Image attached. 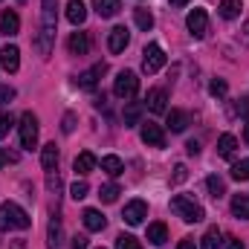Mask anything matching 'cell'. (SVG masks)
Returning <instances> with one entry per match:
<instances>
[{
    "mask_svg": "<svg viewBox=\"0 0 249 249\" xmlns=\"http://www.w3.org/2000/svg\"><path fill=\"white\" fill-rule=\"evenodd\" d=\"M102 171H107L110 177H119V174L124 171V165H122V160H119V157L107 154V157H102Z\"/></svg>",
    "mask_w": 249,
    "mask_h": 249,
    "instance_id": "484cf974",
    "label": "cell"
},
{
    "mask_svg": "<svg viewBox=\"0 0 249 249\" xmlns=\"http://www.w3.org/2000/svg\"><path fill=\"white\" fill-rule=\"evenodd\" d=\"M226 249H244V241H241V238H229Z\"/></svg>",
    "mask_w": 249,
    "mask_h": 249,
    "instance_id": "b9f144b4",
    "label": "cell"
},
{
    "mask_svg": "<svg viewBox=\"0 0 249 249\" xmlns=\"http://www.w3.org/2000/svg\"><path fill=\"white\" fill-rule=\"evenodd\" d=\"M122 217H124V223H130V226H139V223L148 217V203H145V200H130V203L124 206Z\"/></svg>",
    "mask_w": 249,
    "mask_h": 249,
    "instance_id": "9c48e42d",
    "label": "cell"
},
{
    "mask_svg": "<svg viewBox=\"0 0 249 249\" xmlns=\"http://www.w3.org/2000/svg\"><path fill=\"white\" fill-rule=\"evenodd\" d=\"M20 145L29 148V151L38 145V119H35V113H29V110L20 116Z\"/></svg>",
    "mask_w": 249,
    "mask_h": 249,
    "instance_id": "8992f818",
    "label": "cell"
},
{
    "mask_svg": "<svg viewBox=\"0 0 249 249\" xmlns=\"http://www.w3.org/2000/svg\"><path fill=\"white\" fill-rule=\"evenodd\" d=\"M41 32H38V53L47 58L53 53V41H55V23H58V0H41Z\"/></svg>",
    "mask_w": 249,
    "mask_h": 249,
    "instance_id": "6da1fadb",
    "label": "cell"
},
{
    "mask_svg": "<svg viewBox=\"0 0 249 249\" xmlns=\"http://www.w3.org/2000/svg\"><path fill=\"white\" fill-rule=\"evenodd\" d=\"M47 238H50V249H61V244H64V226H61V220H58L55 214H53V220H50Z\"/></svg>",
    "mask_w": 249,
    "mask_h": 249,
    "instance_id": "ffe728a7",
    "label": "cell"
},
{
    "mask_svg": "<svg viewBox=\"0 0 249 249\" xmlns=\"http://www.w3.org/2000/svg\"><path fill=\"white\" fill-rule=\"evenodd\" d=\"M209 90H212V96H226V81H223V78H214V81L209 84Z\"/></svg>",
    "mask_w": 249,
    "mask_h": 249,
    "instance_id": "d590c367",
    "label": "cell"
},
{
    "mask_svg": "<svg viewBox=\"0 0 249 249\" xmlns=\"http://www.w3.org/2000/svg\"><path fill=\"white\" fill-rule=\"evenodd\" d=\"M15 99V90L12 87H0V105H9Z\"/></svg>",
    "mask_w": 249,
    "mask_h": 249,
    "instance_id": "f35d334b",
    "label": "cell"
},
{
    "mask_svg": "<svg viewBox=\"0 0 249 249\" xmlns=\"http://www.w3.org/2000/svg\"><path fill=\"white\" fill-rule=\"evenodd\" d=\"M186 177H188V168L186 165H177L174 168V183H186Z\"/></svg>",
    "mask_w": 249,
    "mask_h": 249,
    "instance_id": "ab89813d",
    "label": "cell"
},
{
    "mask_svg": "<svg viewBox=\"0 0 249 249\" xmlns=\"http://www.w3.org/2000/svg\"><path fill=\"white\" fill-rule=\"evenodd\" d=\"M72 249H87V238L84 235H75L72 238Z\"/></svg>",
    "mask_w": 249,
    "mask_h": 249,
    "instance_id": "60d3db41",
    "label": "cell"
},
{
    "mask_svg": "<svg viewBox=\"0 0 249 249\" xmlns=\"http://www.w3.org/2000/svg\"><path fill=\"white\" fill-rule=\"evenodd\" d=\"M136 93H139V78H136V72L122 70V72L113 78V96L122 99V102H130Z\"/></svg>",
    "mask_w": 249,
    "mask_h": 249,
    "instance_id": "277c9868",
    "label": "cell"
},
{
    "mask_svg": "<svg viewBox=\"0 0 249 249\" xmlns=\"http://www.w3.org/2000/svg\"><path fill=\"white\" fill-rule=\"evenodd\" d=\"M0 32H3V35H18V32H20V18H18L12 9L3 12V18H0Z\"/></svg>",
    "mask_w": 249,
    "mask_h": 249,
    "instance_id": "d6986e66",
    "label": "cell"
},
{
    "mask_svg": "<svg viewBox=\"0 0 249 249\" xmlns=\"http://www.w3.org/2000/svg\"><path fill=\"white\" fill-rule=\"evenodd\" d=\"M177 249H197V247H194V241H191V238H183V241L177 244Z\"/></svg>",
    "mask_w": 249,
    "mask_h": 249,
    "instance_id": "ee69618b",
    "label": "cell"
},
{
    "mask_svg": "<svg viewBox=\"0 0 249 249\" xmlns=\"http://www.w3.org/2000/svg\"><path fill=\"white\" fill-rule=\"evenodd\" d=\"M148 241H151L154 247H162V244L168 241V229H165V223H151V226H148Z\"/></svg>",
    "mask_w": 249,
    "mask_h": 249,
    "instance_id": "d4e9b609",
    "label": "cell"
},
{
    "mask_svg": "<svg viewBox=\"0 0 249 249\" xmlns=\"http://www.w3.org/2000/svg\"><path fill=\"white\" fill-rule=\"evenodd\" d=\"M235 151H238V139H235L232 133H223V136L217 139V154H220L223 160H232Z\"/></svg>",
    "mask_w": 249,
    "mask_h": 249,
    "instance_id": "44dd1931",
    "label": "cell"
},
{
    "mask_svg": "<svg viewBox=\"0 0 249 249\" xmlns=\"http://www.w3.org/2000/svg\"><path fill=\"white\" fill-rule=\"evenodd\" d=\"M72 127H75V113H67V116H64L61 130H64V133H72Z\"/></svg>",
    "mask_w": 249,
    "mask_h": 249,
    "instance_id": "74e56055",
    "label": "cell"
},
{
    "mask_svg": "<svg viewBox=\"0 0 249 249\" xmlns=\"http://www.w3.org/2000/svg\"><path fill=\"white\" fill-rule=\"evenodd\" d=\"M133 20H136V26H139L142 32H148V29L154 26V15H151L148 9H133Z\"/></svg>",
    "mask_w": 249,
    "mask_h": 249,
    "instance_id": "f546056e",
    "label": "cell"
},
{
    "mask_svg": "<svg viewBox=\"0 0 249 249\" xmlns=\"http://www.w3.org/2000/svg\"><path fill=\"white\" fill-rule=\"evenodd\" d=\"M87 191H90V186H87L84 180H75V183H72V188H70L72 200H84V197H87Z\"/></svg>",
    "mask_w": 249,
    "mask_h": 249,
    "instance_id": "e575fe53",
    "label": "cell"
},
{
    "mask_svg": "<svg viewBox=\"0 0 249 249\" xmlns=\"http://www.w3.org/2000/svg\"><path fill=\"white\" fill-rule=\"evenodd\" d=\"M145 102H148V110H151V113H168V93H165V90L154 87Z\"/></svg>",
    "mask_w": 249,
    "mask_h": 249,
    "instance_id": "5bb4252c",
    "label": "cell"
},
{
    "mask_svg": "<svg viewBox=\"0 0 249 249\" xmlns=\"http://www.w3.org/2000/svg\"><path fill=\"white\" fill-rule=\"evenodd\" d=\"M116 249H142V244H139L133 235H124L122 232V235L116 238Z\"/></svg>",
    "mask_w": 249,
    "mask_h": 249,
    "instance_id": "836d02e7",
    "label": "cell"
},
{
    "mask_svg": "<svg viewBox=\"0 0 249 249\" xmlns=\"http://www.w3.org/2000/svg\"><path fill=\"white\" fill-rule=\"evenodd\" d=\"M105 72H107V64H96V67H90L87 72H81V75H78V87H84V90H93Z\"/></svg>",
    "mask_w": 249,
    "mask_h": 249,
    "instance_id": "4fadbf2b",
    "label": "cell"
},
{
    "mask_svg": "<svg viewBox=\"0 0 249 249\" xmlns=\"http://www.w3.org/2000/svg\"><path fill=\"white\" fill-rule=\"evenodd\" d=\"M162 67H165V53H162V47H160V44H148L145 53H142V70H145L148 75H154V72H160Z\"/></svg>",
    "mask_w": 249,
    "mask_h": 249,
    "instance_id": "5b68a950",
    "label": "cell"
},
{
    "mask_svg": "<svg viewBox=\"0 0 249 249\" xmlns=\"http://www.w3.org/2000/svg\"><path fill=\"white\" fill-rule=\"evenodd\" d=\"M206 188H209V194H212L214 200H220V197L226 194V186H223V180H220V177H214V174H212V177H206Z\"/></svg>",
    "mask_w": 249,
    "mask_h": 249,
    "instance_id": "4dcf8cb0",
    "label": "cell"
},
{
    "mask_svg": "<svg viewBox=\"0 0 249 249\" xmlns=\"http://www.w3.org/2000/svg\"><path fill=\"white\" fill-rule=\"evenodd\" d=\"M244 139L249 142V122H247V127H244Z\"/></svg>",
    "mask_w": 249,
    "mask_h": 249,
    "instance_id": "c3c4849f",
    "label": "cell"
},
{
    "mask_svg": "<svg viewBox=\"0 0 249 249\" xmlns=\"http://www.w3.org/2000/svg\"><path fill=\"white\" fill-rule=\"evenodd\" d=\"M186 26L194 38H203L206 29H209V15H206V9H191L188 18H186Z\"/></svg>",
    "mask_w": 249,
    "mask_h": 249,
    "instance_id": "ba28073f",
    "label": "cell"
},
{
    "mask_svg": "<svg viewBox=\"0 0 249 249\" xmlns=\"http://www.w3.org/2000/svg\"><path fill=\"white\" fill-rule=\"evenodd\" d=\"M122 194V188L116 186V183H107V186L99 188V197H102V203H116V197Z\"/></svg>",
    "mask_w": 249,
    "mask_h": 249,
    "instance_id": "1f68e13d",
    "label": "cell"
},
{
    "mask_svg": "<svg viewBox=\"0 0 249 249\" xmlns=\"http://www.w3.org/2000/svg\"><path fill=\"white\" fill-rule=\"evenodd\" d=\"M220 238H223V232H220L217 226H212V229L203 235V244H200V249H220V244H223Z\"/></svg>",
    "mask_w": 249,
    "mask_h": 249,
    "instance_id": "83f0119b",
    "label": "cell"
},
{
    "mask_svg": "<svg viewBox=\"0 0 249 249\" xmlns=\"http://www.w3.org/2000/svg\"><path fill=\"white\" fill-rule=\"evenodd\" d=\"M67 50H70V55H87L90 53V35L87 32H72L70 41H67Z\"/></svg>",
    "mask_w": 249,
    "mask_h": 249,
    "instance_id": "7c38bea8",
    "label": "cell"
},
{
    "mask_svg": "<svg viewBox=\"0 0 249 249\" xmlns=\"http://www.w3.org/2000/svg\"><path fill=\"white\" fill-rule=\"evenodd\" d=\"M6 162H9V154H6V151H0V168H3Z\"/></svg>",
    "mask_w": 249,
    "mask_h": 249,
    "instance_id": "bcb514c9",
    "label": "cell"
},
{
    "mask_svg": "<svg viewBox=\"0 0 249 249\" xmlns=\"http://www.w3.org/2000/svg\"><path fill=\"white\" fill-rule=\"evenodd\" d=\"M96 165H99V160H96V154H90V151H81V154L75 157V162H72L75 174H81V177H87Z\"/></svg>",
    "mask_w": 249,
    "mask_h": 249,
    "instance_id": "9a60e30c",
    "label": "cell"
},
{
    "mask_svg": "<svg viewBox=\"0 0 249 249\" xmlns=\"http://www.w3.org/2000/svg\"><path fill=\"white\" fill-rule=\"evenodd\" d=\"M168 127L174 133H183L188 127V113L186 110H168Z\"/></svg>",
    "mask_w": 249,
    "mask_h": 249,
    "instance_id": "cb8c5ba5",
    "label": "cell"
},
{
    "mask_svg": "<svg viewBox=\"0 0 249 249\" xmlns=\"http://www.w3.org/2000/svg\"><path fill=\"white\" fill-rule=\"evenodd\" d=\"M0 67H3L6 72H18V70H20V50H18L15 44H9V47L0 50Z\"/></svg>",
    "mask_w": 249,
    "mask_h": 249,
    "instance_id": "8fae6325",
    "label": "cell"
},
{
    "mask_svg": "<svg viewBox=\"0 0 249 249\" xmlns=\"http://www.w3.org/2000/svg\"><path fill=\"white\" fill-rule=\"evenodd\" d=\"M188 0H171V6H174V9H177V6H186Z\"/></svg>",
    "mask_w": 249,
    "mask_h": 249,
    "instance_id": "7dc6e473",
    "label": "cell"
},
{
    "mask_svg": "<svg viewBox=\"0 0 249 249\" xmlns=\"http://www.w3.org/2000/svg\"><path fill=\"white\" fill-rule=\"evenodd\" d=\"M232 180L247 183V180H249V160H241V162H235V165H232Z\"/></svg>",
    "mask_w": 249,
    "mask_h": 249,
    "instance_id": "d6a6232c",
    "label": "cell"
},
{
    "mask_svg": "<svg viewBox=\"0 0 249 249\" xmlns=\"http://www.w3.org/2000/svg\"><path fill=\"white\" fill-rule=\"evenodd\" d=\"M186 151H188V154H191V157H197V154H200V145H197V142L191 139V142H188V145H186Z\"/></svg>",
    "mask_w": 249,
    "mask_h": 249,
    "instance_id": "7bdbcfd3",
    "label": "cell"
},
{
    "mask_svg": "<svg viewBox=\"0 0 249 249\" xmlns=\"http://www.w3.org/2000/svg\"><path fill=\"white\" fill-rule=\"evenodd\" d=\"M9 127H12V116L9 113H0V139L9 133Z\"/></svg>",
    "mask_w": 249,
    "mask_h": 249,
    "instance_id": "8d00e7d4",
    "label": "cell"
},
{
    "mask_svg": "<svg viewBox=\"0 0 249 249\" xmlns=\"http://www.w3.org/2000/svg\"><path fill=\"white\" fill-rule=\"evenodd\" d=\"M81 220H84V226H87V232H102V229L107 226V220H105V214H102V212H96V209H84V214H81Z\"/></svg>",
    "mask_w": 249,
    "mask_h": 249,
    "instance_id": "e0dca14e",
    "label": "cell"
},
{
    "mask_svg": "<svg viewBox=\"0 0 249 249\" xmlns=\"http://www.w3.org/2000/svg\"><path fill=\"white\" fill-rule=\"evenodd\" d=\"M67 20L72 26H81L87 20V6L81 0H67Z\"/></svg>",
    "mask_w": 249,
    "mask_h": 249,
    "instance_id": "2e32d148",
    "label": "cell"
},
{
    "mask_svg": "<svg viewBox=\"0 0 249 249\" xmlns=\"http://www.w3.org/2000/svg\"><path fill=\"white\" fill-rule=\"evenodd\" d=\"M241 9H244V3H241V0H223V3H220V18L235 20V18L241 15Z\"/></svg>",
    "mask_w": 249,
    "mask_h": 249,
    "instance_id": "4316f807",
    "label": "cell"
},
{
    "mask_svg": "<svg viewBox=\"0 0 249 249\" xmlns=\"http://www.w3.org/2000/svg\"><path fill=\"white\" fill-rule=\"evenodd\" d=\"M238 113H249V99H244V105H238Z\"/></svg>",
    "mask_w": 249,
    "mask_h": 249,
    "instance_id": "f6af8a7d",
    "label": "cell"
},
{
    "mask_svg": "<svg viewBox=\"0 0 249 249\" xmlns=\"http://www.w3.org/2000/svg\"><path fill=\"white\" fill-rule=\"evenodd\" d=\"M139 136H142V142L148 148H165V130L157 122H145L142 130H139Z\"/></svg>",
    "mask_w": 249,
    "mask_h": 249,
    "instance_id": "52a82bcc",
    "label": "cell"
},
{
    "mask_svg": "<svg viewBox=\"0 0 249 249\" xmlns=\"http://www.w3.org/2000/svg\"><path fill=\"white\" fill-rule=\"evenodd\" d=\"M93 9L99 12V18H113L122 9V0H93Z\"/></svg>",
    "mask_w": 249,
    "mask_h": 249,
    "instance_id": "7402d4cb",
    "label": "cell"
},
{
    "mask_svg": "<svg viewBox=\"0 0 249 249\" xmlns=\"http://www.w3.org/2000/svg\"><path fill=\"white\" fill-rule=\"evenodd\" d=\"M171 212H174L177 217H183L186 223H200V220L206 217L203 206H200L191 194H177V197H171Z\"/></svg>",
    "mask_w": 249,
    "mask_h": 249,
    "instance_id": "7a4b0ae2",
    "label": "cell"
},
{
    "mask_svg": "<svg viewBox=\"0 0 249 249\" xmlns=\"http://www.w3.org/2000/svg\"><path fill=\"white\" fill-rule=\"evenodd\" d=\"M232 214L241 217V220H249V194H235L232 197Z\"/></svg>",
    "mask_w": 249,
    "mask_h": 249,
    "instance_id": "603a6c76",
    "label": "cell"
},
{
    "mask_svg": "<svg viewBox=\"0 0 249 249\" xmlns=\"http://www.w3.org/2000/svg\"><path fill=\"white\" fill-rule=\"evenodd\" d=\"M41 165H44L47 174L58 168V148H55V142H50V145L41 148Z\"/></svg>",
    "mask_w": 249,
    "mask_h": 249,
    "instance_id": "ac0fdd59",
    "label": "cell"
},
{
    "mask_svg": "<svg viewBox=\"0 0 249 249\" xmlns=\"http://www.w3.org/2000/svg\"><path fill=\"white\" fill-rule=\"evenodd\" d=\"M139 116H142V105L139 102H127V107H124V127L139 124Z\"/></svg>",
    "mask_w": 249,
    "mask_h": 249,
    "instance_id": "f1b7e54d",
    "label": "cell"
},
{
    "mask_svg": "<svg viewBox=\"0 0 249 249\" xmlns=\"http://www.w3.org/2000/svg\"><path fill=\"white\" fill-rule=\"evenodd\" d=\"M130 44V35H127V29L124 26H113L110 29V35H107V50L113 53V55H119L124 53V47Z\"/></svg>",
    "mask_w": 249,
    "mask_h": 249,
    "instance_id": "30bf717a",
    "label": "cell"
},
{
    "mask_svg": "<svg viewBox=\"0 0 249 249\" xmlns=\"http://www.w3.org/2000/svg\"><path fill=\"white\" fill-rule=\"evenodd\" d=\"M32 226V217L18 206V203H3L0 206V232H9V229H29Z\"/></svg>",
    "mask_w": 249,
    "mask_h": 249,
    "instance_id": "3957f363",
    "label": "cell"
}]
</instances>
